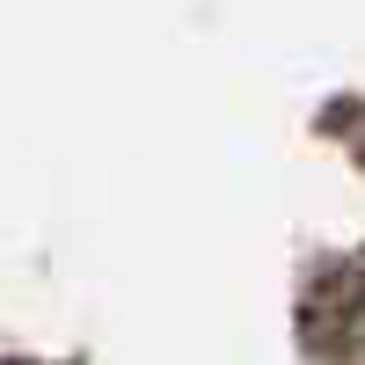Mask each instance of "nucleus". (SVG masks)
I'll return each instance as SVG.
<instances>
[{
  "mask_svg": "<svg viewBox=\"0 0 365 365\" xmlns=\"http://www.w3.org/2000/svg\"><path fill=\"white\" fill-rule=\"evenodd\" d=\"M351 358L365 365V307H358V322H351Z\"/></svg>",
  "mask_w": 365,
  "mask_h": 365,
  "instance_id": "f257e3e1",
  "label": "nucleus"
}]
</instances>
